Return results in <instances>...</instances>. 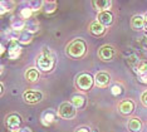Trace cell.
Segmentation results:
<instances>
[{
  "mask_svg": "<svg viewBox=\"0 0 147 132\" xmlns=\"http://www.w3.org/2000/svg\"><path fill=\"white\" fill-rule=\"evenodd\" d=\"M86 43L84 40L82 39H74L73 42H71L67 47V54H68L71 58H74V59H78V58H82L83 56L86 54Z\"/></svg>",
  "mask_w": 147,
  "mask_h": 132,
  "instance_id": "cell-1",
  "label": "cell"
},
{
  "mask_svg": "<svg viewBox=\"0 0 147 132\" xmlns=\"http://www.w3.org/2000/svg\"><path fill=\"white\" fill-rule=\"evenodd\" d=\"M36 63H38V68L44 70V72H49V70L53 69L55 64L54 57L52 56L51 53H42L40 56L36 59Z\"/></svg>",
  "mask_w": 147,
  "mask_h": 132,
  "instance_id": "cell-2",
  "label": "cell"
},
{
  "mask_svg": "<svg viewBox=\"0 0 147 132\" xmlns=\"http://www.w3.org/2000/svg\"><path fill=\"white\" fill-rule=\"evenodd\" d=\"M93 82H94V79H93L92 76L88 73H82L77 77V86H78V88L82 91L91 89L92 86H93Z\"/></svg>",
  "mask_w": 147,
  "mask_h": 132,
  "instance_id": "cell-3",
  "label": "cell"
},
{
  "mask_svg": "<svg viewBox=\"0 0 147 132\" xmlns=\"http://www.w3.org/2000/svg\"><path fill=\"white\" fill-rule=\"evenodd\" d=\"M76 110L77 108L73 106L72 102H63L59 106V116L64 120H71L76 116Z\"/></svg>",
  "mask_w": 147,
  "mask_h": 132,
  "instance_id": "cell-4",
  "label": "cell"
},
{
  "mask_svg": "<svg viewBox=\"0 0 147 132\" xmlns=\"http://www.w3.org/2000/svg\"><path fill=\"white\" fill-rule=\"evenodd\" d=\"M5 125H6V127H8L9 130L16 131V128H19L20 127V125H22V117L19 116V114L13 113V114H10V116L6 117Z\"/></svg>",
  "mask_w": 147,
  "mask_h": 132,
  "instance_id": "cell-5",
  "label": "cell"
},
{
  "mask_svg": "<svg viewBox=\"0 0 147 132\" xmlns=\"http://www.w3.org/2000/svg\"><path fill=\"white\" fill-rule=\"evenodd\" d=\"M22 53L20 44L18 43V40H10L8 47V56L10 59H18L19 56Z\"/></svg>",
  "mask_w": 147,
  "mask_h": 132,
  "instance_id": "cell-6",
  "label": "cell"
},
{
  "mask_svg": "<svg viewBox=\"0 0 147 132\" xmlns=\"http://www.w3.org/2000/svg\"><path fill=\"white\" fill-rule=\"evenodd\" d=\"M98 57L102 60H111L115 57V48L112 45H103L98 50Z\"/></svg>",
  "mask_w": 147,
  "mask_h": 132,
  "instance_id": "cell-7",
  "label": "cell"
},
{
  "mask_svg": "<svg viewBox=\"0 0 147 132\" xmlns=\"http://www.w3.org/2000/svg\"><path fill=\"white\" fill-rule=\"evenodd\" d=\"M25 102L28 103H38L42 101L43 94L40 92H36V91H26V92L23 94Z\"/></svg>",
  "mask_w": 147,
  "mask_h": 132,
  "instance_id": "cell-8",
  "label": "cell"
},
{
  "mask_svg": "<svg viewBox=\"0 0 147 132\" xmlns=\"http://www.w3.org/2000/svg\"><path fill=\"white\" fill-rule=\"evenodd\" d=\"M94 82L98 87H107L109 84V82H111V77L106 72H99V73H97Z\"/></svg>",
  "mask_w": 147,
  "mask_h": 132,
  "instance_id": "cell-9",
  "label": "cell"
},
{
  "mask_svg": "<svg viewBox=\"0 0 147 132\" xmlns=\"http://www.w3.org/2000/svg\"><path fill=\"white\" fill-rule=\"evenodd\" d=\"M89 30H91V33L93 35L101 37V35H103L106 33V26L102 25L98 20H94V22H92L91 25H89Z\"/></svg>",
  "mask_w": 147,
  "mask_h": 132,
  "instance_id": "cell-10",
  "label": "cell"
},
{
  "mask_svg": "<svg viewBox=\"0 0 147 132\" xmlns=\"http://www.w3.org/2000/svg\"><path fill=\"white\" fill-rule=\"evenodd\" d=\"M98 22L101 23L102 25H105V26H109L113 23V15H112V13L111 12H101L98 14Z\"/></svg>",
  "mask_w": 147,
  "mask_h": 132,
  "instance_id": "cell-11",
  "label": "cell"
},
{
  "mask_svg": "<svg viewBox=\"0 0 147 132\" xmlns=\"http://www.w3.org/2000/svg\"><path fill=\"white\" fill-rule=\"evenodd\" d=\"M118 108H119V112L122 114H131L133 112V110H135V103L129 100H126L119 103Z\"/></svg>",
  "mask_w": 147,
  "mask_h": 132,
  "instance_id": "cell-12",
  "label": "cell"
},
{
  "mask_svg": "<svg viewBox=\"0 0 147 132\" xmlns=\"http://www.w3.org/2000/svg\"><path fill=\"white\" fill-rule=\"evenodd\" d=\"M55 120V112L52 110H48L45 111V112H43L42 114V122L44 126H49V125H52L53 122H54Z\"/></svg>",
  "mask_w": 147,
  "mask_h": 132,
  "instance_id": "cell-13",
  "label": "cell"
},
{
  "mask_svg": "<svg viewBox=\"0 0 147 132\" xmlns=\"http://www.w3.org/2000/svg\"><path fill=\"white\" fill-rule=\"evenodd\" d=\"M131 25L135 30H141L145 29V16L141 15H135L131 20Z\"/></svg>",
  "mask_w": 147,
  "mask_h": 132,
  "instance_id": "cell-14",
  "label": "cell"
},
{
  "mask_svg": "<svg viewBox=\"0 0 147 132\" xmlns=\"http://www.w3.org/2000/svg\"><path fill=\"white\" fill-rule=\"evenodd\" d=\"M128 128H129V131H132V132H140L142 130V122H141V120L140 118H131L129 120V122H128Z\"/></svg>",
  "mask_w": 147,
  "mask_h": 132,
  "instance_id": "cell-15",
  "label": "cell"
},
{
  "mask_svg": "<svg viewBox=\"0 0 147 132\" xmlns=\"http://www.w3.org/2000/svg\"><path fill=\"white\" fill-rule=\"evenodd\" d=\"M72 104L77 108V110L83 108L86 104V98L83 97L82 94H74V96L72 97Z\"/></svg>",
  "mask_w": 147,
  "mask_h": 132,
  "instance_id": "cell-16",
  "label": "cell"
},
{
  "mask_svg": "<svg viewBox=\"0 0 147 132\" xmlns=\"http://www.w3.org/2000/svg\"><path fill=\"white\" fill-rule=\"evenodd\" d=\"M93 6L97 10H101V12H107V9L112 5V3L109 0H98V1H93Z\"/></svg>",
  "mask_w": 147,
  "mask_h": 132,
  "instance_id": "cell-17",
  "label": "cell"
},
{
  "mask_svg": "<svg viewBox=\"0 0 147 132\" xmlns=\"http://www.w3.org/2000/svg\"><path fill=\"white\" fill-rule=\"evenodd\" d=\"M25 78L29 82H35V81L39 79V72L35 68H29L25 72Z\"/></svg>",
  "mask_w": 147,
  "mask_h": 132,
  "instance_id": "cell-18",
  "label": "cell"
},
{
  "mask_svg": "<svg viewBox=\"0 0 147 132\" xmlns=\"http://www.w3.org/2000/svg\"><path fill=\"white\" fill-rule=\"evenodd\" d=\"M18 40H19V43H22V44H29L33 40V34H30V33H28L26 30H24V32L20 33Z\"/></svg>",
  "mask_w": 147,
  "mask_h": 132,
  "instance_id": "cell-19",
  "label": "cell"
},
{
  "mask_svg": "<svg viewBox=\"0 0 147 132\" xmlns=\"http://www.w3.org/2000/svg\"><path fill=\"white\" fill-rule=\"evenodd\" d=\"M135 70L140 74V77H142V76H145V74H147V62H146V60H142V62H140L136 66Z\"/></svg>",
  "mask_w": 147,
  "mask_h": 132,
  "instance_id": "cell-20",
  "label": "cell"
},
{
  "mask_svg": "<svg viewBox=\"0 0 147 132\" xmlns=\"http://www.w3.org/2000/svg\"><path fill=\"white\" fill-rule=\"evenodd\" d=\"M25 26H26V23L24 22V20H18V22L13 23L11 28H13V30H15V32H22V30L24 32Z\"/></svg>",
  "mask_w": 147,
  "mask_h": 132,
  "instance_id": "cell-21",
  "label": "cell"
},
{
  "mask_svg": "<svg viewBox=\"0 0 147 132\" xmlns=\"http://www.w3.org/2000/svg\"><path fill=\"white\" fill-rule=\"evenodd\" d=\"M25 30L28 33H30V34H33V33H35L39 30V25L34 22H28L26 23V26H25Z\"/></svg>",
  "mask_w": 147,
  "mask_h": 132,
  "instance_id": "cell-22",
  "label": "cell"
},
{
  "mask_svg": "<svg viewBox=\"0 0 147 132\" xmlns=\"http://www.w3.org/2000/svg\"><path fill=\"white\" fill-rule=\"evenodd\" d=\"M33 14V9L30 8V6H26V8H23L20 10V16L23 19H29Z\"/></svg>",
  "mask_w": 147,
  "mask_h": 132,
  "instance_id": "cell-23",
  "label": "cell"
},
{
  "mask_svg": "<svg viewBox=\"0 0 147 132\" xmlns=\"http://www.w3.org/2000/svg\"><path fill=\"white\" fill-rule=\"evenodd\" d=\"M44 5H45V12L47 13H53L55 10L57 8V4L54 1H48V3H44Z\"/></svg>",
  "mask_w": 147,
  "mask_h": 132,
  "instance_id": "cell-24",
  "label": "cell"
},
{
  "mask_svg": "<svg viewBox=\"0 0 147 132\" xmlns=\"http://www.w3.org/2000/svg\"><path fill=\"white\" fill-rule=\"evenodd\" d=\"M111 92L113 96H119V94L123 92V89L119 84H115V86H112V88H111Z\"/></svg>",
  "mask_w": 147,
  "mask_h": 132,
  "instance_id": "cell-25",
  "label": "cell"
},
{
  "mask_svg": "<svg viewBox=\"0 0 147 132\" xmlns=\"http://www.w3.org/2000/svg\"><path fill=\"white\" fill-rule=\"evenodd\" d=\"M42 5H43L42 1H32V3H30V8H32L33 10H38Z\"/></svg>",
  "mask_w": 147,
  "mask_h": 132,
  "instance_id": "cell-26",
  "label": "cell"
},
{
  "mask_svg": "<svg viewBox=\"0 0 147 132\" xmlns=\"http://www.w3.org/2000/svg\"><path fill=\"white\" fill-rule=\"evenodd\" d=\"M6 12H9V6H6V1H1V14L4 15Z\"/></svg>",
  "mask_w": 147,
  "mask_h": 132,
  "instance_id": "cell-27",
  "label": "cell"
},
{
  "mask_svg": "<svg viewBox=\"0 0 147 132\" xmlns=\"http://www.w3.org/2000/svg\"><path fill=\"white\" fill-rule=\"evenodd\" d=\"M141 101H142V103L147 107V92H145V93H143L142 96H141Z\"/></svg>",
  "mask_w": 147,
  "mask_h": 132,
  "instance_id": "cell-28",
  "label": "cell"
},
{
  "mask_svg": "<svg viewBox=\"0 0 147 132\" xmlns=\"http://www.w3.org/2000/svg\"><path fill=\"white\" fill-rule=\"evenodd\" d=\"M76 132H89L88 128H86V127H81V128H78Z\"/></svg>",
  "mask_w": 147,
  "mask_h": 132,
  "instance_id": "cell-29",
  "label": "cell"
},
{
  "mask_svg": "<svg viewBox=\"0 0 147 132\" xmlns=\"http://www.w3.org/2000/svg\"><path fill=\"white\" fill-rule=\"evenodd\" d=\"M141 82L145 83V84H147V74H145V76L141 77Z\"/></svg>",
  "mask_w": 147,
  "mask_h": 132,
  "instance_id": "cell-30",
  "label": "cell"
},
{
  "mask_svg": "<svg viewBox=\"0 0 147 132\" xmlns=\"http://www.w3.org/2000/svg\"><path fill=\"white\" fill-rule=\"evenodd\" d=\"M18 132H32V131H30V128L25 127V128H22V130H19Z\"/></svg>",
  "mask_w": 147,
  "mask_h": 132,
  "instance_id": "cell-31",
  "label": "cell"
},
{
  "mask_svg": "<svg viewBox=\"0 0 147 132\" xmlns=\"http://www.w3.org/2000/svg\"><path fill=\"white\" fill-rule=\"evenodd\" d=\"M4 53H5V45L4 44H1V54L4 56Z\"/></svg>",
  "mask_w": 147,
  "mask_h": 132,
  "instance_id": "cell-32",
  "label": "cell"
},
{
  "mask_svg": "<svg viewBox=\"0 0 147 132\" xmlns=\"http://www.w3.org/2000/svg\"><path fill=\"white\" fill-rule=\"evenodd\" d=\"M145 30H147V14L145 15Z\"/></svg>",
  "mask_w": 147,
  "mask_h": 132,
  "instance_id": "cell-33",
  "label": "cell"
}]
</instances>
